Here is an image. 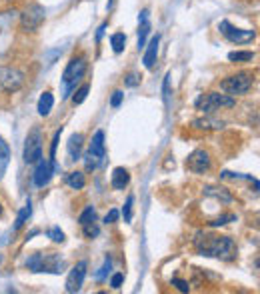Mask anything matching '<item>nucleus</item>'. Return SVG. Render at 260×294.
I'll return each instance as SVG.
<instances>
[{
    "label": "nucleus",
    "mask_w": 260,
    "mask_h": 294,
    "mask_svg": "<svg viewBox=\"0 0 260 294\" xmlns=\"http://www.w3.org/2000/svg\"><path fill=\"white\" fill-rule=\"evenodd\" d=\"M196 250L202 256L210 258H222V260H232L236 256V244L230 236H220V234H196L194 238Z\"/></svg>",
    "instance_id": "obj_1"
},
{
    "label": "nucleus",
    "mask_w": 260,
    "mask_h": 294,
    "mask_svg": "<svg viewBox=\"0 0 260 294\" xmlns=\"http://www.w3.org/2000/svg\"><path fill=\"white\" fill-rule=\"evenodd\" d=\"M26 268L32 272H50V274H60L64 268V258L56 252H36L26 260Z\"/></svg>",
    "instance_id": "obj_2"
},
{
    "label": "nucleus",
    "mask_w": 260,
    "mask_h": 294,
    "mask_svg": "<svg viewBox=\"0 0 260 294\" xmlns=\"http://www.w3.org/2000/svg\"><path fill=\"white\" fill-rule=\"evenodd\" d=\"M194 106L198 110H202L204 114H212L218 108H232L234 106V96L220 94V92H206L200 98H196Z\"/></svg>",
    "instance_id": "obj_3"
},
{
    "label": "nucleus",
    "mask_w": 260,
    "mask_h": 294,
    "mask_svg": "<svg viewBox=\"0 0 260 294\" xmlns=\"http://www.w3.org/2000/svg\"><path fill=\"white\" fill-rule=\"evenodd\" d=\"M252 86V74L248 72H238L234 76H228L220 82V90L228 96H240L246 94Z\"/></svg>",
    "instance_id": "obj_4"
},
{
    "label": "nucleus",
    "mask_w": 260,
    "mask_h": 294,
    "mask_svg": "<svg viewBox=\"0 0 260 294\" xmlns=\"http://www.w3.org/2000/svg\"><path fill=\"white\" fill-rule=\"evenodd\" d=\"M86 68H88V62H86L84 56L72 58V60L66 64L64 72H62V82H64V86H66V96H68V92L72 90V86H76V82L84 76Z\"/></svg>",
    "instance_id": "obj_5"
},
{
    "label": "nucleus",
    "mask_w": 260,
    "mask_h": 294,
    "mask_svg": "<svg viewBox=\"0 0 260 294\" xmlns=\"http://www.w3.org/2000/svg\"><path fill=\"white\" fill-rule=\"evenodd\" d=\"M40 158H42V132L38 126H34L24 140V162L36 164Z\"/></svg>",
    "instance_id": "obj_6"
},
{
    "label": "nucleus",
    "mask_w": 260,
    "mask_h": 294,
    "mask_svg": "<svg viewBox=\"0 0 260 294\" xmlns=\"http://www.w3.org/2000/svg\"><path fill=\"white\" fill-rule=\"evenodd\" d=\"M46 18V10L40 4H30L22 14H20V26L26 32H34L40 28V24Z\"/></svg>",
    "instance_id": "obj_7"
},
{
    "label": "nucleus",
    "mask_w": 260,
    "mask_h": 294,
    "mask_svg": "<svg viewBox=\"0 0 260 294\" xmlns=\"http://www.w3.org/2000/svg\"><path fill=\"white\" fill-rule=\"evenodd\" d=\"M24 82V74L16 68L0 66V90L2 92H16Z\"/></svg>",
    "instance_id": "obj_8"
},
{
    "label": "nucleus",
    "mask_w": 260,
    "mask_h": 294,
    "mask_svg": "<svg viewBox=\"0 0 260 294\" xmlns=\"http://www.w3.org/2000/svg\"><path fill=\"white\" fill-rule=\"evenodd\" d=\"M220 32L222 36L230 40L232 44H248V42H252L254 38H256V32L254 30H242V28H234L228 20H222L220 22Z\"/></svg>",
    "instance_id": "obj_9"
},
{
    "label": "nucleus",
    "mask_w": 260,
    "mask_h": 294,
    "mask_svg": "<svg viewBox=\"0 0 260 294\" xmlns=\"http://www.w3.org/2000/svg\"><path fill=\"white\" fill-rule=\"evenodd\" d=\"M86 268H88V262L80 260L70 270V274H68V278H66V292L74 294L82 288V282H84V278H86Z\"/></svg>",
    "instance_id": "obj_10"
},
{
    "label": "nucleus",
    "mask_w": 260,
    "mask_h": 294,
    "mask_svg": "<svg viewBox=\"0 0 260 294\" xmlns=\"http://www.w3.org/2000/svg\"><path fill=\"white\" fill-rule=\"evenodd\" d=\"M52 174H54V166L50 164V160H44V158H40V160L36 162V170H34V174H32L34 186H38V188H44V186L50 182Z\"/></svg>",
    "instance_id": "obj_11"
},
{
    "label": "nucleus",
    "mask_w": 260,
    "mask_h": 294,
    "mask_svg": "<svg viewBox=\"0 0 260 294\" xmlns=\"http://www.w3.org/2000/svg\"><path fill=\"white\" fill-rule=\"evenodd\" d=\"M186 166H188V170H192L196 174H204L210 168V154L206 150L198 148L186 158Z\"/></svg>",
    "instance_id": "obj_12"
},
{
    "label": "nucleus",
    "mask_w": 260,
    "mask_h": 294,
    "mask_svg": "<svg viewBox=\"0 0 260 294\" xmlns=\"http://www.w3.org/2000/svg\"><path fill=\"white\" fill-rule=\"evenodd\" d=\"M158 46H160V34H156V36H152L150 38V42H148V46H144L146 48V52H144V66L148 68V70H152L154 64H156V56H158Z\"/></svg>",
    "instance_id": "obj_13"
},
{
    "label": "nucleus",
    "mask_w": 260,
    "mask_h": 294,
    "mask_svg": "<svg viewBox=\"0 0 260 294\" xmlns=\"http://www.w3.org/2000/svg\"><path fill=\"white\" fill-rule=\"evenodd\" d=\"M88 152L100 160V164L104 162V156H106V150H104V132L96 130V134L92 136V142L88 146Z\"/></svg>",
    "instance_id": "obj_14"
},
{
    "label": "nucleus",
    "mask_w": 260,
    "mask_h": 294,
    "mask_svg": "<svg viewBox=\"0 0 260 294\" xmlns=\"http://www.w3.org/2000/svg\"><path fill=\"white\" fill-rule=\"evenodd\" d=\"M82 144H84V136H82L80 132H76V134L70 136L68 146H66L70 160H78V158H80V154H82Z\"/></svg>",
    "instance_id": "obj_15"
},
{
    "label": "nucleus",
    "mask_w": 260,
    "mask_h": 294,
    "mask_svg": "<svg viewBox=\"0 0 260 294\" xmlns=\"http://www.w3.org/2000/svg\"><path fill=\"white\" fill-rule=\"evenodd\" d=\"M128 182H130V174H128L126 168L118 166V168L112 170V188H116V190H124V188L128 186Z\"/></svg>",
    "instance_id": "obj_16"
},
{
    "label": "nucleus",
    "mask_w": 260,
    "mask_h": 294,
    "mask_svg": "<svg viewBox=\"0 0 260 294\" xmlns=\"http://www.w3.org/2000/svg\"><path fill=\"white\" fill-rule=\"evenodd\" d=\"M192 126L198 128V130H220V128H224V122L206 116V118H196V120H192Z\"/></svg>",
    "instance_id": "obj_17"
},
{
    "label": "nucleus",
    "mask_w": 260,
    "mask_h": 294,
    "mask_svg": "<svg viewBox=\"0 0 260 294\" xmlns=\"http://www.w3.org/2000/svg\"><path fill=\"white\" fill-rule=\"evenodd\" d=\"M8 162H10V148H8V144L4 142V138L0 136V180H2L4 174H6Z\"/></svg>",
    "instance_id": "obj_18"
},
{
    "label": "nucleus",
    "mask_w": 260,
    "mask_h": 294,
    "mask_svg": "<svg viewBox=\"0 0 260 294\" xmlns=\"http://www.w3.org/2000/svg\"><path fill=\"white\" fill-rule=\"evenodd\" d=\"M66 184L70 186V188H74V190H82L84 186H86V178H84V174L82 172H70V174H66Z\"/></svg>",
    "instance_id": "obj_19"
},
{
    "label": "nucleus",
    "mask_w": 260,
    "mask_h": 294,
    "mask_svg": "<svg viewBox=\"0 0 260 294\" xmlns=\"http://www.w3.org/2000/svg\"><path fill=\"white\" fill-rule=\"evenodd\" d=\"M52 106H54V96L50 92H44L40 96V100H38V114L40 116H48L50 110H52Z\"/></svg>",
    "instance_id": "obj_20"
},
{
    "label": "nucleus",
    "mask_w": 260,
    "mask_h": 294,
    "mask_svg": "<svg viewBox=\"0 0 260 294\" xmlns=\"http://www.w3.org/2000/svg\"><path fill=\"white\" fill-rule=\"evenodd\" d=\"M30 214H32V204H30V200L20 208V212H18V216H16V222H14V230L22 228L24 224H26V220L30 218Z\"/></svg>",
    "instance_id": "obj_21"
},
{
    "label": "nucleus",
    "mask_w": 260,
    "mask_h": 294,
    "mask_svg": "<svg viewBox=\"0 0 260 294\" xmlns=\"http://www.w3.org/2000/svg\"><path fill=\"white\" fill-rule=\"evenodd\" d=\"M204 194L206 196H212L216 200H222V202H232V196L228 192L226 188H214V186H206L204 188Z\"/></svg>",
    "instance_id": "obj_22"
},
{
    "label": "nucleus",
    "mask_w": 260,
    "mask_h": 294,
    "mask_svg": "<svg viewBox=\"0 0 260 294\" xmlns=\"http://www.w3.org/2000/svg\"><path fill=\"white\" fill-rule=\"evenodd\" d=\"M252 58H254V52H250V50H234L228 54L230 62H250Z\"/></svg>",
    "instance_id": "obj_23"
},
{
    "label": "nucleus",
    "mask_w": 260,
    "mask_h": 294,
    "mask_svg": "<svg viewBox=\"0 0 260 294\" xmlns=\"http://www.w3.org/2000/svg\"><path fill=\"white\" fill-rule=\"evenodd\" d=\"M110 44H112V50L116 52V54H120L122 50H124V46H126V34L124 32H116L110 36Z\"/></svg>",
    "instance_id": "obj_24"
},
{
    "label": "nucleus",
    "mask_w": 260,
    "mask_h": 294,
    "mask_svg": "<svg viewBox=\"0 0 260 294\" xmlns=\"http://www.w3.org/2000/svg\"><path fill=\"white\" fill-rule=\"evenodd\" d=\"M148 32H150V22H148V20L140 22V28H138V50L146 46V36H148Z\"/></svg>",
    "instance_id": "obj_25"
},
{
    "label": "nucleus",
    "mask_w": 260,
    "mask_h": 294,
    "mask_svg": "<svg viewBox=\"0 0 260 294\" xmlns=\"http://www.w3.org/2000/svg\"><path fill=\"white\" fill-rule=\"evenodd\" d=\"M90 220H96V210H94L92 206H86V208L82 210V214L78 216V224L82 226V224H86V222H90Z\"/></svg>",
    "instance_id": "obj_26"
},
{
    "label": "nucleus",
    "mask_w": 260,
    "mask_h": 294,
    "mask_svg": "<svg viewBox=\"0 0 260 294\" xmlns=\"http://www.w3.org/2000/svg\"><path fill=\"white\" fill-rule=\"evenodd\" d=\"M82 230H84V236L86 238H96L100 234V226L96 224V220H90L86 224H82Z\"/></svg>",
    "instance_id": "obj_27"
},
{
    "label": "nucleus",
    "mask_w": 260,
    "mask_h": 294,
    "mask_svg": "<svg viewBox=\"0 0 260 294\" xmlns=\"http://www.w3.org/2000/svg\"><path fill=\"white\" fill-rule=\"evenodd\" d=\"M88 92H90V86H88V84H82V86L76 90V94L72 96L74 104H82V102L86 100V96H88Z\"/></svg>",
    "instance_id": "obj_28"
},
{
    "label": "nucleus",
    "mask_w": 260,
    "mask_h": 294,
    "mask_svg": "<svg viewBox=\"0 0 260 294\" xmlns=\"http://www.w3.org/2000/svg\"><path fill=\"white\" fill-rule=\"evenodd\" d=\"M60 134H62V128L54 132V138H52V144H50V164L56 168V162H54V156H56V146H58V140H60Z\"/></svg>",
    "instance_id": "obj_29"
},
{
    "label": "nucleus",
    "mask_w": 260,
    "mask_h": 294,
    "mask_svg": "<svg viewBox=\"0 0 260 294\" xmlns=\"http://www.w3.org/2000/svg\"><path fill=\"white\" fill-rule=\"evenodd\" d=\"M132 204H134V196H128V198H126V204H124V208H122L124 222H130V220H132Z\"/></svg>",
    "instance_id": "obj_30"
},
{
    "label": "nucleus",
    "mask_w": 260,
    "mask_h": 294,
    "mask_svg": "<svg viewBox=\"0 0 260 294\" xmlns=\"http://www.w3.org/2000/svg\"><path fill=\"white\" fill-rule=\"evenodd\" d=\"M48 236H50L54 242H64V232H62L60 228H56V226L48 230Z\"/></svg>",
    "instance_id": "obj_31"
},
{
    "label": "nucleus",
    "mask_w": 260,
    "mask_h": 294,
    "mask_svg": "<svg viewBox=\"0 0 260 294\" xmlns=\"http://www.w3.org/2000/svg\"><path fill=\"white\" fill-rule=\"evenodd\" d=\"M122 280H124V274H122V272H116V274L110 278V286H112V288H120Z\"/></svg>",
    "instance_id": "obj_32"
},
{
    "label": "nucleus",
    "mask_w": 260,
    "mask_h": 294,
    "mask_svg": "<svg viewBox=\"0 0 260 294\" xmlns=\"http://www.w3.org/2000/svg\"><path fill=\"white\" fill-rule=\"evenodd\" d=\"M172 284L180 290V292H188L190 290V286H188V282H184V280H180V278H172Z\"/></svg>",
    "instance_id": "obj_33"
},
{
    "label": "nucleus",
    "mask_w": 260,
    "mask_h": 294,
    "mask_svg": "<svg viewBox=\"0 0 260 294\" xmlns=\"http://www.w3.org/2000/svg\"><path fill=\"white\" fill-rule=\"evenodd\" d=\"M164 102L166 104H170V74H166V78H164Z\"/></svg>",
    "instance_id": "obj_34"
},
{
    "label": "nucleus",
    "mask_w": 260,
    "mask_h": 294,
    "mask_svg": "<svg viewBox=\"0 0 260 294\" xmlns=\"http://www.w3.org/2000/svg\"><path fill=\"white\" fill-rule=\"evenodd\" d=\"M236 216L234 214H228V216H222V218H216V220H212L210 222V226H222V224H228L230 220H234Z\"/></svg>",
    "instance_id": "obj_35"
},
{
    "label": "nucleus",
    "mask_w": 260,
    "mask_h": 294,
    "mask_svg": "<svg viewBox=\"0 0 260 294\" xmlns=\"http://www.w3.org/2000/svg\"><path fill=\"white\" fill-rule=\"evenodd\" d=\"M122 98H124V94H122L120 90H116V92L112 94V98H110V106H112V108H118L120 102H122Z\"/></svg>",
    "instance_id": "obj_36"
},
{
    "label": "nucleus",
    "mask_w": 260,
    "mask_h": 294,
    "mask_svg": "<svg viewBox=\"0 0 260 294\" xmlns=\"http://www.w3.org/2000/svg\"><path fill=\"white\" fill-rule=\"evenodd\" d=\"M110 266H112V260H110V258L106 256V260H104V266L100 268V272H98V274H96V278H98V280H102V278L106 276V272L110 270Z\"/></svg>",
    "instance_id": "obj_37"
},
{
    "label": "nucleus",
    "mask_w": 260,
    "mask_h": 294,
    "mask_svg": "<svg viewBox=\"0 0 260 294\" xmlns=\"http://www.w3.org/2000/svg\"><path fill=\"white\" fill-rule=\"evenodd\" d=\"M118 216H120V214H118V210H114V208H112V210L104 216V222H106V224H112V222H116V220H118Z\"/></svg>",
    "instance_id": "obj_38"
},
{
    "label": "nucleus",
    "mask_w": 260,
    "mask_h": 294,
    "mask_svg": "<svg viewBox=\"0 0 260 294\" xmlns=\"http://www.w3.org/2000/svg\"><path fill=\"white\" fill-rule=\"evenodd\" d=\"M138 82H140V76H138V74H134V72H132V74L126 76V86H136Z\"/></svg>",
    "instance_id": "obj_39"
},
{
    "label": "nucleus",
    "mask_w": 260,
    "mask_h": 294,
    "mask_svg": "<svg viewBox=\"0 0 260 294\" xmlns=\"http://www.w3.org/2000/svg\"><path fill=\"white\" fill-rule=\"evenodd\" d=\"M106 26H108V24L104 22V24H102V26L98 28V32H96V40H100V38H102V34H104V30H106Z\"/></svg>",
    "instance_id": "obj_40"
},
{
    "label": "nucleus",
    "mask_w": 260,
    "mask_h": 294,
    "mask_svg": "<svg viewBox=\"0 0 260 294\" xmlns=\"http://www.w3.org/2000/svg\"><path fill=\"white\" fill-rule=\"evenodd\" d=\"M0 216H2V204H0Z\"/></svg>",
    "instance_id": "obj_41"
}]
</instances>
